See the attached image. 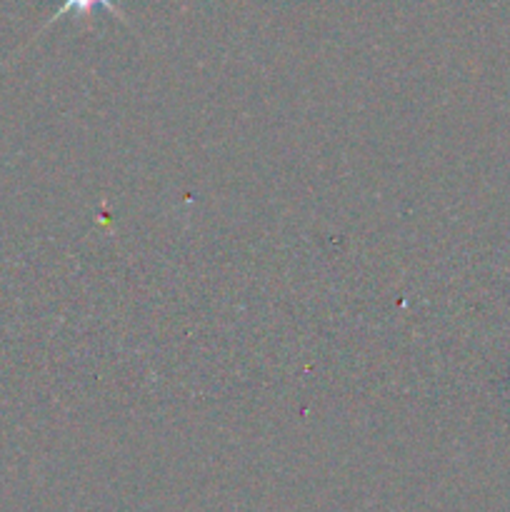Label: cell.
Returning a JSON list of instances; mask_svg holds the SVG:
<instances>
[{"label": "cell", "mask_w": 510, "mask_h": 512, "mask_svg": "<svg viewBox=\"0 0 510 512\" xmlns=\"http://www.w3.org/2000/svg\"><path fill=\"white\" fill-rule=\"evenodd\" d=\"M100 8L108 10L110 15H115V18L123 20V23H125V15L120 13V8H118V3H115V0H65V3L60 5V8L55 10L53 15H50L48 23H45L40 30L50 28L55 20L65 18V15H75V18H90V15H95V10H100Z\"/></svg>", "instance_id": "obj_1"}]
</instances>
